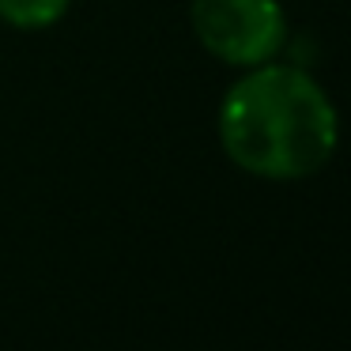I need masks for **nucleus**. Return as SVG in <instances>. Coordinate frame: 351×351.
<instances>
[{"label": "nucleus", "mask_w": 351, "mask_h": 351, "mask_svg": "<svg viewBox=\"0 0 351 351\" xmlns=\"http://www.w3.org/2000/svg\"><path fill=\"white\" fill-rule=\"evenodd\" d=\"M223 152L257 178L317 174L336 152L340 125L328 95L287 64H253L219 110Z\"/></svg>", "instance_id": "f257e3e1"}, {"label": "nucleus", "mask_w": 351, "mask_h": 351, "mask_svg": "<svg viewBox=\"0 0 351 351\" xmlns=\"http://www.w3.org/2000/svg\"><path fill=\"white\" fill-rule=\"evenodd\" d=\"M189 19L204 49L245 69L265 64L287 34L280 0H193Z\"/></svg>", "instance_id": "f03ea898"}, {"label": "nucleus", "mask_w": 351, "mask_h": 351, "mask_svg": "<svg viewBox=\"0 0 351 351\" xmlns=\"http://www.w3.org/2000/svg\"><path fill=\"white\" fill-rule=\"evenodd\" d=\"M69 0H0V19L12 27H49L64 16Z\"/></svg>", "instance_id": "7ed1b4c3"}]
</instances>
